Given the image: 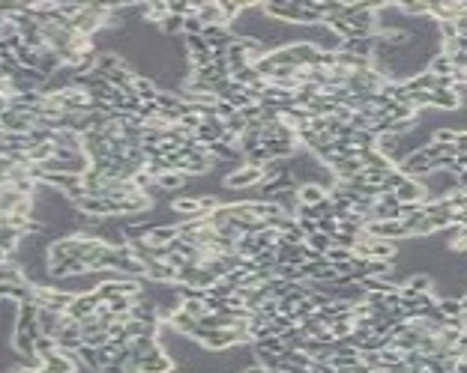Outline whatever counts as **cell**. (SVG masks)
<instances>
[{
    "label": "cell",
    "mask_w": 467,
    "mask_h": 373,
    "mask_svg": "<svg viewBox=\"0 0 467 373\" xmlns=\"http://www.w3.org/2000/svg\"><path fill=\"white\" fill-rule=\"evenodd\" d=\"M75 293H67V290H57V287H36L34 284V302L39 308H48V311H57V313H67L69 302Z\"/></svg>",
    "instance_id": "1"
},
{
    "label": "cell",
    "mask_w": 467,
    "mask_h": 373,
    "mask_svg": "<svg viewBox=\"0 0 467 373\" xmlns=\"http://www.w3.org/2000/svg\"><path fill=\"white\" fill-rule=\"evenodd\" d=\"M99 305L102 302H99V296H96V290H90V293H75L69 302V308H67V317L75 320V322H84L90 313L99 311Z\"/></svg>",
    "instance_id": "2"
},
{
    "label": "cell",
    "mask_w": 467,
    "mask_h": 373,
    "mask_svg": "<svg viewBox=\"0 0 467 373\" xmlns=\"http://www.w3.org/2000/svg\"><path fill=\"white\" fill-rule=\"evenodd\" d=\"M261 182H264V168H255V164H243V168H237L234 173H228L225 177V185L234 188V192L261 185Z\"/></svg>",
    "instance_id": "3"
},
{
    "label": "cell",
    "mask_w": 467,
    "mask_h": 373,
    "mask_svg": "<svg viewBox=\"0 0 467 373\" xmlns=\"http://www.w3.org/2000/svg\"><path fill=\"white\" fill-rule=\"evenodd\" d=\"M171 370H174V361L162 352V346L141 355V373H171Z\"/></svg>",
    "instance_id": "4"
},
{
    "label": "cell",
    "mask_w": 467,
    "mask_h": 373,
    "mask_svg": "<svg viewBox=\"0 0 467 373\" xmlns=\"http://www.w3.org/2000/svg\"><path fill=\"white\" fill-rule=\"evenodd\" d=\"M378 48V36H368V39H348V42H339V51L363 57V60H372V51Z\"/></svg>",
    "instance_id": "5"
},
{
    "label": "cell",
    "mask_w": 467,
    "mask_h": 373,
    "mask_svg": "<svg viewBox=\"0 0 467 373\" xmlns=\"http://www.w3.org/2000/svg\"><path fill=\"white\" fill-rule=\"evenodd\" d=\"M392 194L398 197V203H422L425 201V185L420 179H405Z\"/></svg>",
    "instance_id": "6"
},
{
    "label": "cell",
    "mask_w": 467,
    "mask_h": 373,
    "mask_svg": "<svg viewBox=\"0 0 467 373\" xmlns=\"http://www.w3.org/2000/svg\"><path fill=\"white\" fill-rule=\"evenodd\" d=\"M195 15L201 18L204 27H207V24H228L225 12H222V6H219V3H198V6H195Z\"/></svg>",
    "instance_id": "7"
},
{
    "label": "cell",
    "mask_w": 467,
    "mask_h": 373,
    "mask_svg": "<svg viewBox=\"0 0 467 373\" xmlns=\"http://www.w3.org/2000/svg\"><path fill=\"white\" fill-rule=\"evenodd\" d=\"M132 90H135V96L141 99V102H156L159 93H162V90H156V84L150 78H144V75H135L132 78Z\"/></svg>",
    "instance_id": "8"
},
{
    "label": "cell",
    "mask_w": 467,
    "mask_h": 373,
    "mask_svg": "<svg viewBox=\"0 0 467 373\" xmlns=\"http://www.w3.org/2000/svg\"><path fill=\"white\" fill-rule=\"evenodd\" d=\"M458 105H462L458 87H455V90H438V93H431V107H444V111H455Z\"/></svg>",
    "instance_id": "9"
},
{
    "label": "cell",
    "mask_w": 467,
    "mask_h": 373,
    "mask_svg": "<svg viewBox=\"0 0 467 373\" xmlns=\"http://www.w3.org/2000/svg\"><path fill=\"white\" fill-rule=\"evenodd\" d=\"M297 197H300L302 206H318L321 201H326V192H324L321 185H315V182H306V185H300Z\"/></svg>",
    "instance_id": "10"
},
{
    "label": "cell",
    "mask_w": 467,
    "mask_h": 373,
    "mask_svg": "<svg viewBox=\"0 0 467 373\" xmlns=\"http://www.w3.org/2000/svg\"><path fill=\"white\" fill-rule=\"evenodd\" d=\"M186 185V173L180 170H168L162 173V177H156V188H162V192H177V188Z\"/></svg>",
    "instance_id": "11"
},
{
    "label": "cell",
    "mask_w": 467,
    "mask_h": 373,
    "mask_svg": "<svg viewBox=\"0 0 467 373\" xmlns=\"http://www.w3.org/2000/svg\"><path fill=\"white\" fill-rule=\"evenodd\" d=\"M429 72L431 75H438V78H453L455 75V66H453V60L440 51L438 57H431V66H429Z\"/></svg>",
    "instance_id": "12"
},
{
    "label": "cell",
    "mask_w": 467,
    "mask_h": 373,
    "mask_svg": "<svg viewBox=\"0 0 467 373\" xmlns=\"http://www.w3.org/2000/svg\"><path fill=\"white\" fill-rule=\"evenodd\" d=\"M438 311L444 313V317H462L464 305H462V298H438Z\"/></svg>",
    "instance_id": "13"
},
{
    "label": "cell",
    "mask_w": 467,
    "mask_h": 373,
    "mask_svg": "<svg viewBox=\"0 0 467 373\" xmlns=\"http://www.w3.org/2000/svg\"><path fill=\"white\" fill-rule=\"evenodd\" d=\"M306 245L315 248L318 254H326V251L333 248V236H326V233H311V236L306 239Z\"/></svg>",
    "instance_id": "14"
},
{
    "label": "cell",
    "mask_w": 467,
    "mask_h": 373,
    "mask_svg": "<svg viewBox=\"0 0 467 373\" xmlns=\"http://www.w3.org/2000/svg\"><path fill=\"white\" fill-rule=\"evenodd\" d=\"M324 257H326V263H350L357 254L350 251V248H339V245H333V248H330V251H326Z\"/></svg>",
    "instance_id": "15"
},
{
    "label": "cell",
    "mask_w": 467,
    "mask_h": 373,
    "mask_svg": "<svg viewBox=\"0 0 467 373\" xmlns=\"http://www.w3.org/2000/svg\"><path fill=\"white\" fill-rule=\"evenodd\" d=\"M183 21H186V18H180V15H171V12H168V18L162 21L159 27H162V33H168V36H177V33H183Z\"/></svg>",
    "instance_id": "16"
},
{
    "label": "cell",
    "mask_w": 467,
    "mask_h": 373,
    "mask_svg": "<svg viewBox=\"0 0 467 373\" xmlns=\"http://www.w3.org/2000/svg\"><path fill=\"white\" fill-rule=\"evenodd\" d=\"M183 36H204V24L198 15H189V18L183 21Z\"/></svg>",
    "instance_id": "17"
},
{
    "label": "cell",
    "mask_w": 467,
    "mask_h": 373,
    "mask_svg": "<svg viewBox=\"0 0 467 373\" xmlns=\"http://www.w3.org/2000/svg\"><path fill=\"white\" fill-rule=\"evenodd\" d=\"M318 233L335 236V233H339V221H335V218H318Z\"/></svg>",
    "instance_id": "18"
},
{
    "label": "cell",
    "mask_w": 467,
    "mask_h": 373,
    "mask_svg": "<svg viewBox=\"0 0 467 373\" xmlns=\"http://www.w3.org/2000/svg\"><path fill=\"white\" fill-rule=\"evenodd\" d=\"M434 140H438V144H455V140H458V131H453V129H440L438 135H434Z\"/></svg>",
    "instance_id": "19"
},
{
    "label": "cell",
    "mask_w": 467,
    "mask_h": 373,
    "mask_svg": "<svg viewBox=\"0 0 467 373\" xmlns=\"http://www.w3.org/2000/svg\"><path fill=\"white\" fill-rule=\"evenodd\" d=\"M401 10L411 12V15H425L429 12V3H401Z\"/></svg>",
    "instance_id": "20"
},
{
    "label": "cell",
    "mask_w": 467,
    "mask_h": 373,
    "mask_svg": "<svg viewBox=\"0 0 467 373\" xmlns=\"http://www.w3.org/2000/svg\"><path fill=\"white\" fill-rule=\"evenodd\" d=\"M246 373H270V370L264 368V364H252V368H249V370H246Z\"/></svg>",
    "instance_id": "21"
}]
</instances>
